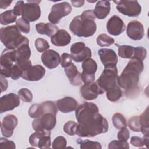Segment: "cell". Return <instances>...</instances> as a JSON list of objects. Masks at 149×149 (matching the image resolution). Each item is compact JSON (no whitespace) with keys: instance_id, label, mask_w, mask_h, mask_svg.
I'll return each mask as SVG.
<instances>
[{"instance_id":"cell-1","label":"cell","mask_w":149,"mask_h":149,"mask_svg":"<svg viewBox=\"0 0 149 149\" xmlns=\"http://www.w3.org/2000/svg\"><path fill=\"white\" fill-rule=\"evenodd\" d=\"M99 109L93 102H85L76 109L77 120L76 133L81 137H93L108 130L107 120L98 112Z\"/></svg>"},{"instance_id":"cell-2","label":"cell","mask_w":149,"mask_h":149,"mask_svg":"<svg viewBox=\"0 0 149 149\" xmlns=\"http://www.w3.org/2000/svg\"><path fill=\"white\" fill-rule=\"evenodd\" d=\"M144 69L143 61L131 59L124 68L121 74L118 77L117 83L119 86L125 90L127 97L137 93L139 76Z\"/></svg>"},{"instance_id":"cell-3","label":"cell","mask_w":149,"mask_h":149,"mask_svg":"<svg viewBox=\"0 0 149 149\" xmlns=\"http://www.w3.org/2000/svg\"><path fill=\"white\" fill-rule=\"evenodd\" d=\"M95 16L93 10H87L81 15L74 17L69 24V29L79 37H88L94 34L97 30Z\"/></svg>"},{"instance_id":"cell-4","label":"cell","mask_w":149,"mask_h":149,"mask_svg":"<svg viewBox=\"0 0 149 149\" xmlns=\"http://www.w3.org/2000/svg\"><path fill=\"white\" fill-rule=\"evenodd\" d=\"M0 38L2 44L9 49H16L23 44L29 43V39L21 34L16 25L2 27Z\"/></svg>"},{"instance_id":"cell-5","label":"cell","mask_w":149,"mask_h":149,"mask_svg":"<svg viewBox=\"0 0 149 149\" xmlns=\"http://www.w3.org/2000/svg\"><path fill=\"white\" fill-rule=\"evenodd\" d=\"M40 1H28L24 3L23 1H17L14 8L13 12L17 16H22V17L27 21L34 22L38 20L41 16V9L38 5Z\"/></svg>"},{"instance_id":"cell-6","label":"cell","mask_w":149,"mask_h":149,"mask_svg":"<svg viewBox=\"0 0 149 149\" xmlns=\"http://www.w3.org/2000/svg\"><path fill=\"white\" fill-rule=\"evenodd\" d=\"M118 69L116 66L105 68L96 83L106 93L119 87L117 83Z\"/></svg>"},{"instance_id":"cell-7","label":"cell","mask_w":149,"mask_h":149,"mask_svg":"<svg viewBox=\"0 0 149 149\" xmlns=\"http://www.w3.org/2000/svg\"><path fill=\"white\" fill-rule=\"evenodd\" d=\"M117 10L123 15L134 17L138 16L141 12V6L139 2L135 1H114Z\"/></svg>"},{"instance_id":"cell-8","label":"cell","mask_w":149,"mask_h":149,"mask_svg":"<svg viewBox=\"0 0 149 149\" xmlns=\"http://www.w3.org/2000/svg\"><path fill=\"white\" fill-rule=\"evenodd\" d=\"M56 115L52 113H46L34 119L32 127L36 132L51 131L56 125Z\"/></svg>"},{"instance_id":"cell-9","label":"cell","mask_w":149,"mask_h":149,"mask_svg":"<svg viewBox=\"0 0 149 149\" xmlns=\"http://www.w3.org/2000/svg\"><path fill=\"white\" fill-rule=\"evenodd\" d=\"M14 62H16V49H3L0 59L1 75L5 77H10L12 67Z\"/></svg>"},{"instance_id":"cell-10","label":"cell","mask_w":149,"mask_h":149,"mask_svg":"<svg viewBox=\"0 0 149 149\" xmlns=\"http://www.w3.org/2000/svg\"><path fill=\"white\" fill-rule=\"evenodd\" d=\"M72 6L67 2H62L54 4L51 9L48 19L50 23L56 24L60 20L66 16H68L72 11Z\"/></svg>"},{"instance_id":"cell-11","label":"cell","mask_w":149,"mask_h":149,"mask_svg":"<svg viewBox=\"0 0 149 149\" xmlns=\"http://www.w3.org/2000/svg\"><path fill=\"white\" fill-rule=\"evenodd\" d=\"M31 56V50L29 43H25L16 49V64L23 71L30 68L31 62L29 59Z\"/></svg>"},{"instance_id":"cell-12","label":"cell","mask_w":149,"mask_h":149,"mask_svg":"<svg viewBox=\"0 0 149 149\" xmlns=\"http://www.w3.org/2000/svg\"><path fill=\"white\" fill-rule=\"evenodd\" d=\"M51 131H38L31 134L30 136L29 143L33 147L41 149L49 148L51 146Z\"/></svg>"},{"instance_id":"cell-13","label":"cell","mask_w":149,"mask_h":149,"mask_svg":"<svg viewBox=\"0 0 149 149\" xmlns=\"http://www.w3.org/2000/svg\"><path fill=\"white\" fill-rule=\"evenodd\" d=\"M70 55L75 62H83L87 58L91 57V51L86 46L83 42H77L73 44L70 47Z\"/></svg>"},{"instance_id":"cell-14","label":"cell","mask_w":149,"mask_h":149,"mask_svg":"<svg viewBox=\"0 0 149 149\" xmlns=\"http://www.w3.org/2000/svg\"><path fill=\"white\" fill-rule=\"evenodd\" d=\"M83 72L81 74L82 81L84 84L94 82L95 80V73L97 70V64L96 62L90 58L84 60L81 65Z\"/></svg>"},{"instance_id":"cell-15","label":"cell","mask_w":149,"mask_h":149,"mask_svg":"<svg viewBox=\"0 0 149 149\" xmlns=\"http://www.w3.org/2000/svg\"><path fill=\"white\" fill-rule=\"evenodd\" d=\"M81 95L83 99L88 101L96 99L100 94L104 93L96 82L84 84L80 88Z\"/></svg>"},{"instance_id":"cell-16","label":"cell","mask_w":149,"mask_h":149,"mask_svg":"<svg viewBox=\"0 0 149 149\" xmlns=\"http://www.w3.org/2000/svg\"><path fill=\"white\" fill-rule=\"evenodd\" d=\"M20 105V97L14 93H9L1 97L0 99V113L11 111Z\"/></svg>"},{"instance_id":"cell-17","label":"cell","mask_w":149,"mask_h":149,"mask_svg":"<svg viewBox=\"0 0 149 149\" xmlns=\"http://www.w3.org/2000/svg\"><path fill=\"white\" fill-rule=\"evenodd\" d=\"M98 55L105 68L116 66L118 56L114 50L109 48H101L98 51Z\"/></svg>"},{"instance_id":"cell-18","label":"cell","mask_w":149,"mask_h":149,"mask_svg":"<svg viewBox=\"0 0 149 149\" xmlns=\"http://www.w3.org/2000/svg\"><path fill=\"white\" fill-rule=\"evenodd\" d=\"M17 123L18 119L15 115L12 114L6 115L1 123V129L2 135L5 137H10Z\"/></svg>"},{"instance_id":"cell-19","label":"cell","mask_w":149,"mask_h":149,"mask_svg":"<svg viewBox=\"0 0 149 149\" xmlns=\"http://www.w3.org/2000/svg\"><path fill=\"white\" fill-rule=\"evenodd\" d=\"M45 73V69L43 66L40 65H36L23 71L22 77L27 81H38L44 76Z\"/></svg>"},{"instance_id":"cell-20","label":"cell","mask_w":149,"mask_h":149,"mask_svg":"<svg viewBox=\"0 0 149 149\" xmlns=\"http://www.w3.org/2000/svg\"><path fill=\"white\" fill-rule=\"evenodd\" d=\"M127 36L133 40H140L144 36V29L142 23L137 20L130 22L126 28Z\"/></svg>"},{"instance_id":"cell-21","label":"cell","mask_w":149,"mask_h":149,"mask_svg":"<svg viewBox=\"0 0 149 149\" xmlns=\"http://www.w3.org/2000/svg\"><path fill=\"white\" fill-rule=\"evenodd\" d=\"M126 29V26L123 20L118 16L111 17L107 23V30L112 36H119Z\"/></svg>"},{"instance_id":"cell-22","label":"cell","mask_w":149,"mask_h":149,"mask_svg":"<svg viewBox=\"0 0 149 149\" xmlns=\"http://www.w3.org/2000/svg\"><path fill=\"white\" fill-rule=\"evenodd\" d=\"M41 59L44 65L50 69L56 68L61 63V57L59 53L53 49L45 51L41 55Z\"/></svg>"},{"instance_id":"cell-23","label":"cell","mask_w":149,"mask_h":149,"mask_svg":"<svg viewBox=\"0 0 149 149\" xmlns=\"http://www.w3.org/2000/svg\"><path fill=\"white\" fill-rule=\"evenodd\" d=\"M58 109L62 113H69L77 108L78 104L77 101L72 97H66L56 101Z\"/></svg>"},{"instance_id":"cell-24","label":"cell","mask_w":149,"mask_h":149,"mask_svg":"<svg viewBox=\"0 0 149 149\" xmlns=\"http://www.w3.org/2000/svg\"><path fill=\"white\" fill-rule=\"evenodd\" d=\"M71 41V36L63 29L59 30L51 37V43L57 47H63L68 45Z\"/></svg>"},{"instance_id":"cell-25","label":"cell","mask_w":149,"mask_h":149,"mask_svg":"<svg viewBox=\"0 0 149 149\" xmlns=\"http://www.w3.org/2000/svg\"><path fill=\"white\" fill-rule=\"evenodd\" d=\"M65 72L72 85L77 86L81 84V73L78 71L77 67L73 63L65 68Z\"/></svg>"},{"instance_id":"cell-26","label":"cell","mask_w":149,"mask_h":149,"mask_svg":"<svg viewBox=\"0 0 149 149\" xmlns=\"http://www.w3.org/2000/svg\"><path fill=\"white\" fill-rule=\"evenodd\" d=\"M111 4L109 1H99L97 2L93 10L95 17L100 20L104 19L109 13Z\"/></svg>"},{"instance_id":"cell-27","label":"cell","mask_w":149,"mask_h":149,"mask_svg":"<svg viewBox=\"0 0 149 149\" xmlns=\"http://www.w3.org/2000/svg\"><path fill=\"white\" fill-rule=\"evenodd\" d=\"M36 29L38 34L51 37L59 30L58 27L51 23H38L36 24Z\"/></svg>"},{"instance_id":"cell-28","label":"cell","mask_w":149,"mask_h":149,"mask_svg":"<svg viewBox=\"0 0 149 149\" xmlns=\"http://www.w3.org/2000/svg\"><path fill=\"white\" fill-rule=\"evenodd\" d=\"M40 116L46 113H52L55 115L58 112V108L56 104L51 101H47L39 104ZM39 118V117H38Z\"/></svg>"},{"instance_id":"cell-29","label":"cell","mask_w":149,"mask_h":149,"mask_svg":"<svg viewBox=\"0 0 149 149\" xmlns=\"http://www.w3.org/2000/svg\"><path fill=\"white\" fill-rule=\"evenodd\" d=\"M134 48L135 47L128 45H119L118 55L122 58L133 59L134 54Z\"/></svg>"},{"instance_id":"cell-30","label":"cell","mask_w":149,"mask_h":149,"mask_svg":"<svg viewBox=\"0 0 149 149\" xmlns=\"http://www.w3.org/2000/svg\"><path fill=\"white\" fill-rule=\"evenodd\" d=\"M140 121L141 124L140 132L143 136H148L149 135V124H148V107L140 116Z\"/></svg>"},{"instance_id":"cell-31","label":"cell","mask_w":149,"mask_h":149,"mask_svg":"<svg viewBox=\"0 0 149 149\" xmlns=\"http://www.w3.org/2000/svg\"><path fill=\"white\" fill-rule=\"evenodd\" d=\"M17 16L14 13L13 10L5 11L0 15V23L2 25H7L15 22Z\"/></svg>"},{"instance_id":"cell-32","label":"cell","mask_w":149,"mask_h":149,"mask_svg":"<svg viewBox=\"0 0 149 149\" xmlns=\"http://www.w3.org/2000/svg\"><path fill=\"white\" fill-rule=\"evenodd\" d=\"M112 123L115 128L117 129H122L127 126V122L125 116L120 113H115L112 118Z\"/></svg>"},{"instance_id":"cell-33","label":"cell","mask_w":149,"mask_h":149,"mask_svg":"<svg viewBox=\"0 0 149 149\" xmlns=\"http://www.w3.org/2000/svg\"><path fill=\"white\" fill-rule=\"evenodd\" d=\"M77 142L80 144L81 149H101L102 147L100 143L97 141H93L89 140H82L80 139H77Z\"/></svg>"},{"instance_id":"cell-34","label":"cell","mask_w":149,"mask_h":149,"mask_svg":"<svg viewBox=\"0 0 149 149\" xmlns=\"http://www.w3.org/2000/svg\"><path fill=\"white\" fill-rule=\"evenodd\" d=\"M97 44L100 47H108L114 44L115 40L106 34H101L98 36L96 39Z\"/></svg>"},{"instance_id":"cell-35","label":"cell","mask_w":149,"mask_h":149,"mask_svg":"<svg viewBox=\"0 0 149 149\" xmlns=\"http://www.w3.org/2000/svg\"><path fill=\"white\" fill-rule=\"evenodd\" d=\"M148 136H143V138L138 136H132L130 139V144L137 147H141L146 146L148 147Z\"/></svg>"},{"instance_id":"cell-36","label":"cell","mask_w":149,"mask_h":149,"mask_svg":"<svg viewBox=\"0 0 149 149\" xmlns=\"http://www.w3.org/2000/svg\"><path fill=\"white\" fill-rule=\"evenodd\" d=\"M128 126L133 132H140L141 124L140 116H134L130 118L128 120Z\"/></svg>"},{"instance_id":"cell-37","label":"cell","mask_w":149,"mask_h":149,"mask_svg":"<svg viewBox=\"0 0 149 149\" xmlns=\"http://www.w3.org/2000/svg\"><path fill=\"white\" fill-rule=\"evenodd\" d=\"M16 26L23 33L28 34L30 30V26L29 22L24 19L22 17L19 18L16 22Z\"/></svg>"},{"instance_id":"cell-38","label":"cell","mask_w":149,"mask_h":149,"mask_svg":"<svg viewBox=\"0 0 149 149\" xmlns=\"http://www.w3.org/2000/svg\"><path fill=\"white\" fill-rule=\"evenodd\" d=\"M77 123L74 121H68L63 126V131L69 136H74L76 133Z\"/></svg>"},{"instance_id":"cell-39","label":"cell","mask_w":149,"mask_h":149,"mask_svg":"<svg viewBox=\"0 0 149 149\" xmlns=\"http://www.w3.org/2000/svg\"><path fill=\"white\" fill-rule=\"evenodd\" d=\"M35 47L37 51L39 52H45L49 48V44L45 39L38 38L35 41Z\"/></svg>"},{"instance_id":"cell-40","label":"cell","mask_w":149,"mask_h":149,"mask_svg":"<svg viewBox=\"0 0 149 149\" xmlns=\"http://www.w3.org/2000/svg\"><path fill=\"white\" fill-rule=\"evenodd\" d=\"M20 98L24 102H30L33 100V94L30 90L26 88H23L18 91Z\"/></svg>"},{"instance_id":"cell-41","label":"cell","mask_w":149,"mask_h":149,"mask_svg":"<svg viewBox=\"0 0 149 149\" xmlns=\"http://www.w3.org/2000/svg\"><path fill=\"white\" fill-rule=\"evenodd\" d=\"M147 56V50L143 47H136L134 48V54L133 59H137L143 61Z\"/></svg>"},{"instance_id":"cell-42","label":"cell","mask_w":149,"mask_h":149,"mask_svg":"<svg viewBox=\"0 0 149 149\" xmlns=\"http://www.w3.org/2000/svg\"><path fill=\"white\" fill-rule=\"evenodd\" d=\"M109 149H115V148H129V146L127 141L122 140H113L111 141L108 145Z\"/></svg>"},{"instance_id":"cell-43","label":"cell","mask_w":149,"mask_h":149,"mask_svg":"<svg viewBox=\"0 0 149 149\" xmlns=\"http://www.w3.org/2000/svg\"><path fill=\"white\" fill-rule=\"evenodd\" d=\"M67 144L66 139L63 136H58L56 137L52 142V147L54 149L65 148Z\"/></svg>"},{"instance_id":"cell-44","label":"cell","mask_w":149,"mask_h":149,"mask_svg":"<svg viewBox=\"0 0 149 149\" xmlns=\"http://www.w3.org/2000/svg\"><path fill=\"white\" fill-rule=\"evenodd\" d=\"M72 63L71 55L68 53H63L61 57V65L62 68H66Z\"/></svg>"},{"instance_id":"cell-45","label":"cell","mask_w":149,"mask_h":149,"mask_svg":"<svg viewBox=\"0 0 149 149\" xmlns=\"http://www.w3.org/2000/svg\"><path fill=\"white\" fill-rule=\"evenodd\" d=\"M29 115L31 118H37L40 117V106L39 104H34L31 105L29 109Z\"/></svg>"},{"instance_id":"cell-46","label":"cell","mask_w":149,"mask_h":149,"mask_svg":"<svg viewBox=\"0 0 149 149\" xmlns=\"http://www.w3.org/2000/svg\"><path fill=\"white\" fill-rule=\"evenodd\" d=\"M22 73L23 70L16 64L13 65V66L12 67L10 74V77L13 80H15L19 79L20 77H22Z\"/></svg>"},{"instance_id":"cell-47","label":"cell","mask_w":149,"mask_h":149,"mask_svg":"<svg viewBox=\"0 0 149 149\" xmlns=\"http://www.w3.org/2000/svg\"><path fill=\"white\" fill-rule=\"evenodd\" d=\"M0 147L1 148H10L15 149L16 148L15 144L13 141L8 140L4 137L0 138Z\"/></svg>"},{"instance_id":"cell-48","label":"cell","mask_w":149,"mask_h":149,"mask_svg":"<svg viewBox=\"0 0 149 149\" xmlns=\"http://www.w3.org/2000/svg\"><path fill=\"white\" fill-rule=\"evenodd\" d=\"M130 137V133L129 130L126 128L124 127L118 133L117 137L118 140H122V141H127Z\"/></svg>"},{"instance_id":"cell-49","label":"cell","mask_w":149,"mask_h":149,"mask_svg":"<svg viewBox=\"0 0 149 149\" xmlns=\"http://www.w3.org/2000/svg\"><path fill=\"white\" fill-rule=\"evenodd\" d=\"M5 77L1 75L0 79H1V92L5 91L8 88V81L5 78Z\"/></svg>"},{"instance_id":"cell-50","label":"cell","mask_w":149,"mask_h":149,"mask_svg":"<svg viewBox=\"0 0 149 149\" xmlns=\"http://www.w3.org/2000/svg\"><path fill=\"white\" fill-rule=\"evenodd\" d=\"M85 1H71V3L72 5L76 8L81 7L84 4Z\"/></svg>"},{"instance_id":"cell-51","label":"cell","mask_w":149,"mask_h":149,"mask_svg":"<svg viewBox=\"0 0 149 149\" xmlns=\"http://www.w3.org/2000/svg\"><path fill=\"white\" fill-rule=\"evenodd\" d=\"M12 1H0V8L1 9H6L9 6Z\"/></svg>"}]
</instances>
